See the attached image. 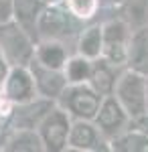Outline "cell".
Returning <instances> with one entry per match:
<instances>
[{"instance_id":"30bf717a","label":"cell","mask_w":148,"mask_h":152,"mask_svg":"<svg viewBox=\"0 0 148 152\" xmlns=\"http://www.w3.org/2000/svg\"><path fill=\"white\" fill-rule=\"evenodd\" d=\"M128 120H132V118L128 116V112L124 110V105L120 104V99L114 94L106 95L102 102V107L95 116V124L103 132V136H110V138L120 136L124 132Z\"/></svg>"},{"instance_id":"ffe728a7","label":"cell","mask_w":148,"mask_h":152,"mask_svg":"<svg viewBox=\"0 0 148 152\" xmlns=\"http://www.w3.org/2000/svg\"><path fill=\"white\" fill-rule=\"evenodd\" d=\"M114 150H126V152H138V150H148V132L144 130H130L122 132L120 136H116L112 140Z\"/></svg>"},{"instance_id":"e0dca14e","label":"cell","mask_w":148,"mask_h":152,"mask_svg":"<svg viewBox=\"0 0 148 152\" xmlns=\"http://www.w3.org/2000/svg\"><path fill=\"white\" fill-rule=\"evenodd\" d=\"M6 150H29L41 152L45 150V142L41 138L39 130H14L12 136L6 140Z\"/></svg>"},{"instance_id":"7c38bea8","label":"cell","mask_w":148,"mask_h":152,"mask_svg":"<svg viewBox=\"0 0 148 152\" xmlns=\"http://www.w3.org/2000/svg\"><path fill=\"white\" fill-rule=\"evenodd\" d=\"M128 69L148 77V26L132 31L128 47Z\"/></svg>"},{"instance_id":"8992f818","label":"cell","mask_w":148,"mask_h":152,"mask_svg":"<svg viewBox=\"0 0 148 152\" xmlns=\"http://www.w3.org/2000/svg\"><path fill=\"white\" fill-rule=\"evenodd\" d=\"M132 28L126 24L124 18H116L103 24V59L112 65L122 67L128 65V47H130Z\"/></svg>"},{"instance_id":"d6986e66","label":"cell","mask_w":148,"mask_h":152,"mask_svg":"<svg viewBox=\"0 0 148 152\" xmlns=\"http://www.w3.org/2000/svg\"><path fill=\"white\" fill-rule=\"evenodd\" d=\"M91 69H93V61L83 55H75V57H69L67 65H65V75L69 79V85H75V83H89L91 77Z\"/></svg>"},{"instance_id":"7402d4cb","label":"cell","mask_w":148,"mask_h":152,"mask_svg":"<svg viewBox=\"0 0 148 152\" xmlns=\"http://www.w3.org/2000/svg\"><path fill=\"white\" fill-rule=\"evenodd\" d=\"M14 20V0H0V24Z\"/></svg>"},{"instance_id":"277c9868","label":"cell","mask_w":148,"mask_h":152,"mask_svg":"<svg viewBox=\"0 0 148 152\" xmlns=\"http://www.w3.org/2000/svg\"><path fill=\"white\" fill-rule=\"evenodd\" d=\"M61 99H63V107L73 118L95 122V116L102 107L103 95L97 94L89 83H75V85H67Z\"/></svg>"},{"instance_id":"4fadbf2b","label":"cell","mask_w":148,"mask_h":152,"mask_svg":"<svg viewBox=\"0 0 148 152\" xmlns=\"http://www.w3.org/2000/svg\"><path fill=\"white\" fill-rule=\"evenodd\" d=\"M118 77L116 75V65H112L108 59H95L93 61V69H91V77H89V85L102 94L103 97L106 95H112L116 89V83H118Z\"/></svg>"},{"instance_id":"ba28073f","label":"cell","mask_w":148,"mask_h":152,"mask_svg":"<svg viewBox=\"0 0 148 152\" xmlns=\"http://www.w3.org/2000/svg\"><path fill=\"white\" fill-rule=\"evenodd\" d=\"M55 107L51 97H34L26 104H18L12 110V126L14 130H39L41 122L49 116V112Z\"/></svg>"},{"instance_id":"52a82bcc","label":"cell","mask_w":148,"mask_h":152,"mask_svg":"<svg viewBox=\"0 0 148 152\" xmlns=\"http://www.w3.org/2000/svg\"><path fill=\"white\" fill-rule=\"evenodd\" d=\"M37 94H39V89H37L31 67L29 65H12L10 73L4 81V99L12 105H18L34 99Z\"/></svg>"},{"instance_id":"9a60e30c","label":"cell","mask_w":148,"mask_h":152,"mask_svg":"<svg viewBox=\"0 0 148 152\" xmlns=\"http://www.w3.org/2000/svg\"><path fill=\"white\" fill-rule=\"evenodd\" d=\"M77 53L83 57L91 59H100L103 55V24H93L87 26L77 39Z\"/></svg>"},{"instance_id":"6da1fadb","label":"cell","mask_w":148,"mask_h":152,"mask_svg":"<svg viewBox=\"0 0 148 152\" xmlns=\"http://www.w3.org/2000/svg\"><path fill=\"white\" fill-rule=\"evenodd\" d=\"M114 95L132 120L148 116V77L134 69L124 71L116 83Z\"/></svg>"},{"instance_id":"5bb4252c","label":"cell","mask_w":148,"mask_h":152,"mask_svg":"<svg viewBox=\"0 0 148 152\" xmlns=\"http://www.w3.org/2000/svg\"><path fill=\"white\" fill-rule=\"evenodd\" d=\"M34 57L47 67L61 69V71H65V65L69 61L67 49L61 41H41L34 49Z\"/></svg>"},{"instance_id":"8fae6325","label":"cell","mask_w":148,"mask_h":152,"mask_svg":"<svg viewBox=\"0 0 148 152\" xmlns=\"http://www.w3.org/2000/svg\"><path fill=\"white\" fill-rule=\"evenodd\" d=\"M102 130L93 120H75L69 132V146L71 150H100L102 148Z\"/></svg>"},{"instance_id":"2e32d148","label":"cell","mask_w":148,"mask_h":152,"mask_svg":"<svg viewBox=\"0 0 148 152\" xmlns=\"http://www.w3.org/2000/svg\"><path fill=\"white\" fill-rule=\"evenodd\" d=\"M41 10V0H14V20L33 37H37V20Z\"/></svg>"},{"instance_id":"5b68a950","label":"cell","mask_w":148,"mask_h":152,"mask_svg":"<svg viewBox=\"0 0 148 152\" xmlns=\"http://www.w3.org/2000/svg\"><path fill=\"white\" fill-rule=\"evenodd\" d=\"M71 114L65 107H53L49 116L41 122L39 134L45 142V150L61 152L69 146V132H71Z\"/></svg>"},{"instance_id":"cb8c5ba5","label":"cell","mask_w":148,"mask_h":152,"mask_svg":"<svg viewBox=\"0 0 148 152\" xmlns=\"http://www.w3.org/2000/svg\"><path fill=\"white\" fill-rule=\"evenodd\" d=\"M47 4H57V2H61V0H45Z\"/></svg>"},{"instance_id":"3957f363","label":"cell","mask_w":148,"mask_h":152,"mask_svg":"<svg viewBox=\"0 0 148 152\" xmlns=\"http://www.w3.org/2000/svg\"><path fill=\"white\" fill-rule=\"evenodd\" d=\"M75 14L57 4H47L37 20V39L41 41H63L75 28Z\"/></svg>"},{"instance_id":"44dd1931","label":"cell","mask_w":148,"mask_h":152,"mask_svg":"<svg viewBox=\"0 0 148 152\" xmlns=\"http://www.w3.org/2000/svg\"><path fill=\"white\" fill-rule=\"evenodd\" d=\"M65 4L77 20H89L100 8V0H65Z\"/></svg>"},{"instance_id":"603a6c76","label":"cell","mask_w":148,"mask_h":152,"mask_svg":"<svg viewBox=\"0 0 148 152\" xmlns=\"http://www.w3.org/2000/svg\"><path fill=\"white\" fill-rule=\"evenodd\" d=\"M10 69H12L10 61L6 59V55H4L2 49H0V85H4V81H6V77H8Z\"/></svg>"},{"instance_id":"7a4b0ae2","label":"cell","mask_w":148,"mask_h":152,"mask_svg":"<svg viewBox=\"0 0 148 152\" xmlns=\"http://www.w3.org/2000/svg\"><path fill=\"white\" fill-rule=\"evenodd\" d=\"M0 49L10 65H29L34 57L33 35L16 20L0 24Z\"/></svg>"},{"instance_id":"ac0fdd59","label":"cell","mask_w":148,"mask_h":152,"mask_svg":"<svg viewBox=\"0 0 148 152\" xmlns=\"http://www.w3.org/2000/svg\"><path fill=\"white\" fill-rule=\"evenodd\" d=\"M122 18L132 31L148 26V0H124Z\"/></svg>"},{"instance_id":"9c48e42d","label":"cell","mask_w":148,"mask_h":152,"mask_svg":"<svg viewBox=\"0 0 148 152\" xmlns=\"http://www.w3.org/2000/svg\"><path fill=\"white\" fill-rule=\"evenodd\" d=\"M29 67L33 71V77H34V83H37V89H39V95L57 99V97H61L63 91L67 89L69 79H67V75H65V71L47 67V65H43L37 57H33V61L29 63Z\"/></svg>"}]
</instances>
